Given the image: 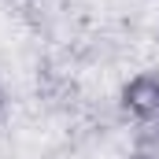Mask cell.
Instances as JSON below:
<instances>
[{
  "label": "cell",
  "instance_id": "obj_1",
  "mask_svg": "<svg viewBox=\"0 0 159 159\" xmlns=\"http://www.w3.org/2000/svg\"><path fill=\"white\" fill-rule=\"evenodd\" d=\"M122 107L133 119L159 111V74H137V78H129L122 85Z\"/></svg>",
  "mask_w": 159,
  "mask_h": 159
},
{
  "label": "cell",
  "instance_id": "obj_2",
  "mask_svg": "<svg viewBox=\"0 0 159 159\" xmlns=\"http://www.w3.org/2000/svg\"><path fill=\"white\" fill-rule=\"evenodd\" d=\"M133 137L144 152H159V111L133 119Z\"/></svg>",
  "mask_w": 159,
  "mask_h": 159
},
{
  "label": "cell",
  "instance_id": "obj_3",
  "mask_svg": "<svg viewBox=\"0 0 159 159\" xmlns=\"http://www.w3.org/2000/svg\"><path fill=\"white\" fill-rule=\"evenodd\" d=\"M126 159H159L156 152H144V148H141V152H133V156H126Z\"/></svg>",
  "mask_w": 159,
  "mask_h": 159
},
{
  "label": "cell",
  "instance_id": "obj_4",
  "mask_svg": "<svg viewBox=\"0 0 159 159\" xmlns=\"http://www.w3.org/2000/svg\"><path fill=\"white\" fill-rule=\"evenodd\" d=\"M0 107H4V100H0Z\"/></svg>",
  "mask_w": 159,
  "mask_h": 159
}]
</instances>
